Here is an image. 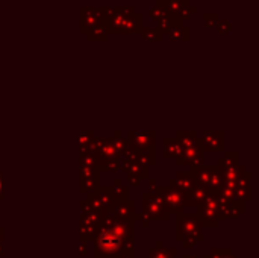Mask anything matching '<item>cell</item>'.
Masks as SVG:
<instances>
[{"mask_svg": "<svg viewBox=\"0 0 259 258\" xmlns=\"http://www.w3.org/2000/svg\"><path fill=\"white\" fill-rule=\"evenodd\" d=\"M203 224L194 214H178V228H176V240L184 245L185 249L194 248L199 242L205 240L202 233Z\"/></svg>", "mask_w": 259, "mask_h": 258, "instance_id": "obj_2", "label": "cell"}, {"mask_svg": "<svg viewBox=\"0 0 259 258\" xmlns=\"http://www.w3.org/2000/svg\"><path fill=\"white\" fill-rule=\"evenodd\" d=\"M134 224V220H118L105 214L93 239V258H118L123 252H135Z\"/></svg>", "mask_w": 259, "mask_h": 258, "instance_id": "obj_1", "label": "cell"}, {"mask_svg": "<svg viewBox=\"0 0 259 258\" xmlns=\"http://www.w3.org/2000/svg\"><path fill=\"white\" fill-rule=\"evenodd\" d=\"M137 220H140V222H141V227H143V228H147V227H149V222H150V220H149V219H147L144 214H141V216H137Z\"/></svg>", "mask_w": 259, "mask_h": 258, "instance_id": "obj_9", "label": "cell"}, {"mask_svg": "<svg viewBox=\"0 0 259 258\" xmlns=\"http://www.w3.org/2000/svg\"><path fill=\"white\" fill-rule=\"evenodd\" d=\"M197 217L202 220L203 227H208V228H217L219 222L226 219L223 214L222 204H219L215 201H206L203 205H200Z\"/></svg>", "mask_w": 259, "mask_h": 258, "instance_id": "obj_4", "label": "cell"}, {"mask_svg": "<svg viewBox=\"0 0 259 258\" xmlns=\"http://www.w3.org/2000/svg\"><path fill=\"white\" fill-rule=\"evenodd\" d=\"M108 214L118 219V220H137V214L134 211V202H120V204H109Z\"/></svg>", "mask_w": 259, "mask_h": 258, "instance_id": "obj_6", "label": "cell"}, {"mask_svg": "<svg viewBox=\"0 0 259 258\" xmlns=\"http://www.w3.org/2000/svg\"><path fill=\"white\" fill-rule=\"evenodd\" d=\"M118 258H135V252H123Z\"/></svg>", "mask_w": 259, "mask_h": 258, "instance_id": "obj_12", "label": "cell"}, {"mask_svg": "<svg viewBox=\"0 0 259 258\" xmlns=\"http://www.w3.org/2000/svg\"><path fill=\"white\" fill-rule=\"evenodd\" d=\"M149 258H176V249L175 248L165 249L162 242L158 240L155 243V248L149 251Z\"/></svg>", "mask_w": 259, "mask_h": 258, "instance_id": "obj_7", "label": "cell"}, {"mask_svg": "<svg viewBox=\"0 0 259 258\" xmlns=\"http://www.w3.org/2000/svg\"><path fill=\"white\" fill-rule=\"evenodd\" d=\"M103 213L97 211L94 208H91L88 205V210L85 207H82V216H80V225H79V239L80 242H93L94 234L103 219Z\"/></svg>", "mask_w": 259, "mask_h": 258, "instance_id": "obj_3", "label": "cell"}, {"mask_svg": "<svg viewBox=\"0 0 259 258\" xmlns=\"http://www.w3.org/2000/svg\"><path fill=\"white\" fill-rule=\"evenodd\" d=\"M182 258H197V257H196V255H184Z\"/></svg>", "mask_w": 259, "mask_h": 258, "instance_id": "obj_13", "label": "cell"}, {"mask_svg": "<svg viewBox=\"0 0 259 258\" xmlns=\"http://www.w3.org/2000/svg\"><path fill=\"white\" fill-rule=\"evenodd\" d=\"M3 230L0 228V255H3Z\"/></svg>", "mask_w": 259, "mask_h": 258, "instance_id": "obj_11", "label": "cell"}, {"mask_svg": "<svg viewBox=\"0 0 259 258\" xmlns=\"http://www.w3.org/2000/svg\"><path fill=\"white\" fill-rule=\"evenodd\" d=\"M211 255L214 258H237L229 248H215L211 251Z\"/></svg>", "mask_w": 259, "mask_h": 258, "instance_id": "obj_8", "label": "cell"}, {"mask_svg": "<svg viewBox=\"0 0 259 258\" xmlns=\"http://www.w3.org/2000/svg\"><path fill=\"white\" fill-rule=\"evenodd\" d=\"M87 245H88V243L80 242V257H85V255L88 254V251H87Z\"/></svg>", "mask_w": 259, "mask_h": 258, "instance_id": "obj_10", "label": "cell"}, {"mask_svg": "<svg viewBox=\"0 0 259 258\" xmlns=\"http://www.w3.org/2000/svg\"><path fill=\"white\" fill-rule=\"evenodd\" d=\"M143 214L149 220H168L170 219V211L164 205L162 199H159V198H150L149 199V196H144Z\"/></svg>", "mask_w": 259, "mask_h": 258, "instance_id": "obj_5", "label": "cell"}]
</instances>
